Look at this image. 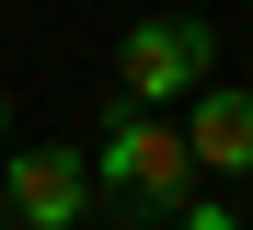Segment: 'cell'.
<instances>
[{
  "label": "cell",
  "mask_w": 253,
  "mask_h": 230,
  "mask_svg": "<svg viewBox=\"0 0 253 230\" xmlns=\"http://www.w3.org/2000/svg\"><path fill=\"white\" fill-rule=\"evenodd\" d=\"M81 161H92V196H126V207H150V219H173L196 196V150H184V127H161V104H126Z\"/></svg>",
  "instance_id": "obj_1"
},
{
  "label": "cell",
  "mask_w": 253,
  "mask_h": 230,
  "mask_svg": "<svg viewBox=\"0 0 253 230\" xmlns=\"http://www.w3.org/2000/svg\"><path fill=\"white\" fill-rule=\"evenodd\" d=\"M207 69H219V35H207L196 12H150V23H126V46H115L126 104H184Z\"/></svg>",
  "instance_id": "obj_2"
},
{
  "label": "cell",
  "mask_w": 253,
  "mask_h": 230,
  "mask_svg": "<svg viewBox=\"0 0 253 230\" xmlns=\"http://www.w3.org/2000/svg\"><path fill=\"white\" fill-rule=\"evenodd\" d=\"M0 196H12V219L23 230H81L92 219V161L81 150H0Z\"/></svg>",
  "instance_id": "obj_3"
},
{
  "label": "cell",
  "mask_w": 253,
  "mask_h": 230,
  "mask_svg": "<svg viewBox=\"0 0 253 230\" xmlns=\"http://www.w3.org/2000/svg\"><path fill=\"white\" fill-rule=\"evenodd\" d=\"M184 150H196V173H253V92H230V81H196L184 92Z\"/></svg>",
  "instance_id": "obj_4"
},
{
  "label": "cell",
  "mask_w": 253,
  "mask_h": 230,
  "mask_svg": "<svg viewBox=\"0 0 253 230\" xmlns=\"http://www.w3.org/2000/svg\"><path fill=\"white\" fill-rule=\"evenodd\" d=\"M173 230H242V207H230V196H184V207H173Z\"/></svg>",
  "instance_id": "obj_5"
},
{
  "label": "cell",
  "mask_w": 253,
  "mask_h": 230,
  "mask_svg": "<svg viewBox=\"0 0 253 230\" xmlns=\"http://www.w3.org/2000/svg\"><path fill=\"white\" fill-rule=\"evenodd\" d=\"M0 150H12V92H0Z\"/></svg>",
  "instance_id": "obj_6"
},
{
  "label": "cell",
  "mask_w": 253,
  "mask_h": 230,
  "mask_svg": "<svg viewBox=\"0 0 253 230\" xmlns=\"http://www.w3.org/2000/svg\"><path fill=\"white\" fill-rule=\"evenodd\" d=\"M126 230H161V219H126Z\"/></svg>",
  "instance_id": "obj_7"
},
{
  "label": "cell",
  "mask_w": 253,
  "mask_h": 230,
  "mask_svg": "<svg viewBox=\"0 0 253 230\" xmlns=\"http://www.w3.org/2000/svg\"><path fill=\"white\" fill-rule=\"evenodd\" d=\"M0 219H12V196H0Z\"/></svg>",
  "instance_id": "obj_8"
},
{
  "label": "cell",
  "mask_w": 253,
  "mask_h": 230,
  "mask_svg": "<svg viewBox=\"0 0 253 230\" xmlns=\"http://www.w3.org/2000/svg\"><path fill=\"white\" fill-rule=\"evenodd\" d=\"M0 230H23V219H0Z\"/></svg>",
  "instance_id": "obj_9"
}]
</instances>
